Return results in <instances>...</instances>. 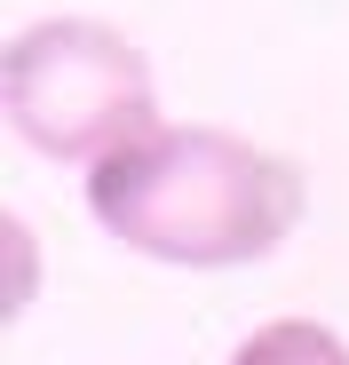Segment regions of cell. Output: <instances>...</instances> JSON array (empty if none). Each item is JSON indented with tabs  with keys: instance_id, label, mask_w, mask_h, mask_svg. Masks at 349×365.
Returning <instances> with one entry per match:
<instances>
[{
	"instance_id": "1",
	"label": "cell",
	"mask_w": 349,
	"mask_h": 365,
	"mask_svg": "<svg viewBox=\"0 0 349 365\" xmlns=\"http://www.w3.org/2000/svg\"><path fill=\"white\" fill-rule=\"evenodd\" d=\"M88 207L120 247L183 270H239L278 255L310 215V175L230 128H143L88 159Z\"/></svg>"
},
{
	"instance_id": "2",
	"label": "cell",
	"mask_w": 349,
	"mask_h": 365,
	"mask_svg": "<svg viewBox=\"0 0 349 365\" xmlns=\"http://www.w3.org/2000/svg\"><path fill=\"white\" fill-rule=\"evenodd\" d=\"M0 103L40 159H103L111 143L159 128L151 56L103 16L24 24L0 56Z\"/></svg>"
},
{
	"instance_id": "3",
	"label": "cell",
	"mask_w": 349,
	"mask_h": 365,
	"mask_svg": "<svg viewBox=\"0 0 349 365\" xmlns=\"http://www.w3.org/2000/svg\"><path fill=\"white\" fill-rule=\"evenodd\" d=\"M230 365H349V341L318 318H270L230 349Z\"/></svg>"
}]
</instances>
